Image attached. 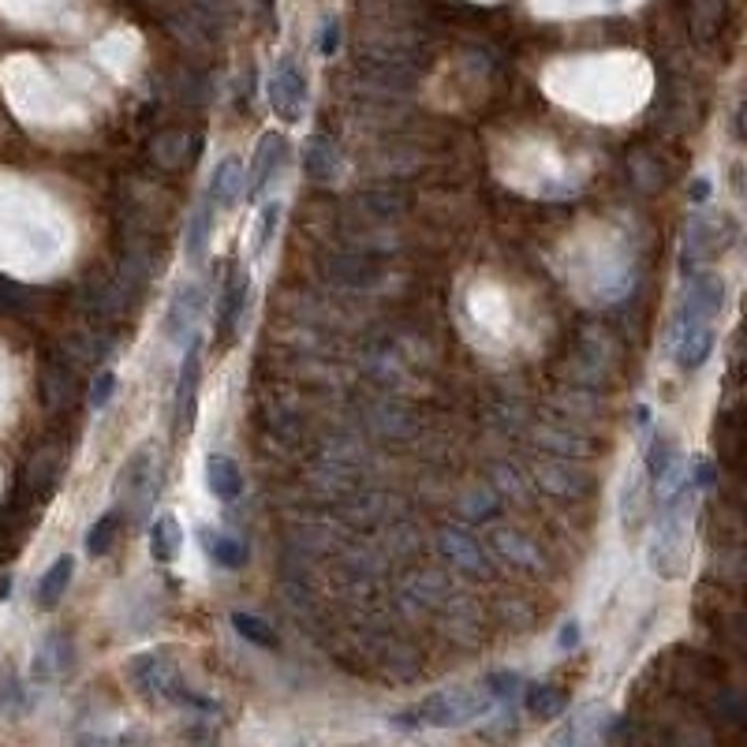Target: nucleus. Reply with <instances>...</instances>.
I'll return each mask as SVG.
<instances>
[{
  "label": "nucleus",
  "mask_w": 747,
  "mask_h": 747,
  "mask_svg": "<svg viewBox=\"0 0 747 747\" xmlns=\"http://www.w3.org/2000/svg\"><path fill=\"white\" fill-rule=\"evenodd\" d=\"M71 576H75V557H68V554L57 557L53 565L46 568L42 583H38V606H42V609H57L60 598L68 595Z\"/></svg>",
  "instance_id": "nucleus-29"
},
{
  "label": "nucleus",
  "mask_w": 747,
  "mask_h": 747,
  "mask_svg": "<svg viewBox=\"0 0 747 747\" xmlns=\"http://www.w3.org/2000/svg\"><path fill=\"white\" fill-rule=\"evenodd\" d=\"M180 549H183V527H180V519L172 516V513H161L150 524V557L158 561V565H172V561L180 557Z\"/></svg>",
  "instance_id": "nucleus-25"
},
{
  "label": "nucleus",
  "mask_w": 747,
  "mask_h": 747,
  "mask_svg": "<svg viewBox=\"0 0 747 747\" xmlns=\"http://www.w3.org/2000/svg\"><path fill=\"white\" fill-rule=\"evenodd\" d=\"M158 460H153V448L142 445L135 456L124 460V467H120V483H117V494L124 497L128 513H147V505L153 501V478H158Z\"/></svg>",
  "instance_id": "nucleus-12"
},
{
  "label": "nucleus",
  "mask_w": 747,
  "mask_h": 747,
  "mask_svg": "<svg viewBox=\"0 0 747 747\" xmlns=\"http://www.w3.org/2000/svg\"><path fill=\"white\" fill-rule=\"evenodd\" d=\"M27 483H30V494H38V497L53 494L57 483H60V453H53V448H42V453L30 460Z\"/></svg>",
  "instance_id": "nucleus-34"
},
{
  "label": "nucleus",
  "mask_w": 747,
  "mask_h": 747,
  "mask_svg": "<svg viewBox=\"0 0 747 747\" xmlns=\"http://www.w3.org/2000/svg\"><path fill=\"white\" fill-rule=\"evenodd\" d=\"M19 703H23V680H19L16 665H4L0 669V718L19 710Z\"/></svg>",
  "instance_id": "nucleus-41"
},
{
  "label": "nucleus",
  "mask_w": 747,
  "mask_h": 747,
  "mask_svg": "<svg viewBox=\"0 0 747 747\" xmlns=\"http://www.w3.org/2000/svg\"><path fill=\"white\" fill-rule=\"evenodd\" d=\"M306 71L295 57H281L273 64L270 79H265V98H270L273 117L284 120V124H300V117L306 112Z\"/></svg>",
  "instance_id": "nucleus-7"
},
{
  "label": "nucleus",
  "mask_w": 747,
  "mask_h": 747,
  "mask_svg": "<svg viewBox=\"0 0 747 747\" xmlns=\"http://www.w3.org/2000/svg\"><path fill=\"white\" fill-rule=\"evenodd\" d=\"M557 647H561V650H576V647H579V620H568L565 628H561Z\"/></svg>",
  "instance_id": "nucleus-47"
},
{
  "label": "nucleus",
  "mask_w": 747,
  "mask_h": 747,
  "mask_svg": "<svg viewBox=\"0 0 747 747\" xmlns=\"http://www.w3.org/2000/svg\"><path fill=\"white\" fill-rule=\"evenodd\" d=\"M714 344H718L714 322H692L673 330V355H677L680 371H703L706 360L714 355Z\"/></svg>",
  "instance_id": "nucleus-15"
},
{
  "label": "nucleus",
  "mask_w": 747,
  "mask_h": 747,
  "mask_svg": "<svg viewBox=\"0 0 747 747\" xmlns=\"http://www.w3.org/2000/svg\"><path fill=\"white\" fill-rule=\"evenodd\" d=\"M248 295H251V273L248 265H232L229 277L221 284V303H218V344L229 347L235 336H240L243 311H248Z\"/></svg>",
  "instance_id": "nucleus-9"
},
{
  "label": "nucleus",
  "mask_w": 747,
  "mask_h": 747,
  "mask_svg": "<svg viewBox=\"0 0 747 747\" xmlns=\"http://www.w3.org/2000/svg\"><path fill=\"white\" fill-rule=\"evenodd\" d=\"M531 442L538 445V453L546 456H568V460H587L595 448H590V437L579 434L576 426H568V418H557V423H542L531 430Z\"/></svg>",
  "instance_id": "nucleus-16"
},
{
  "label": "nucleus",
  "mask_w": 747,
  "mask_h": 747,
  "mask_svg": "<svg viewBox=\"0 0 747 747\" xmlns=\"http://www.w3.org/2000/svg\"><path fill=\"white\" fill-rule=\"evenodd\" d=\"M303 169L314 183H336L344 176V158L330 135H311L303 150Z\"/></svg>",
  "instance_id": "nucleus-22"
},
{
  "label": "nucleus",
  "mask_w": 747,
  "mask_h": 747,
  "mask_svg": "<svg viewBox=\"0 0 747 747\" xmlns=\"http://www.w3.org/2000/svg\"><path fill=\"white\" fill-rule=\"evenodd\" d=\"M647 475L643 471H636V475L624 483V489H620V524H624V531L628 535H636V531L647 524V505H650V497H647Z\"/></svg>",
  "instance_id": "nucleus-26"
},
{
  "label": "nucleus",
  "mask_w": 747,
  "mask_h": 747,
  "mask_svg": "<svg viewBox=\"0 0 747 747\" xmlns=\"http://www.w3.org/2000/svg\"><path fill=\"white\" fill-rule=\"evenodd\" d=\"M8 590H12V579H0V602L8 598Z\"/></svg>",
  "instance_id": "nucleus-48"
},
{
  "label": "nucleus",
  "mask_w": 747,
  "mask_h": 747,
  "mask_svg": "<svg viewBox=\"0 0 747 747\" xmlns=\"http://www.w3.org/2000/svg\"><path fill=\"white\" fill-rule=\"evenodd\" d=\"M341 519L352 531H371L374 524H382V519H385L382 497H377V494H352L344 501Z\"/></svg>",
  "instance_id": "nucleus-31"
},
{
  "label": "nucleus",
  "mask_w": 747,
  "mask_h": 747,
  "mask_svg": "<svg viewBox=\"0 0 747 747\" xmlns=\"http://www.w3.org/2000/svg\"><path fill=\"white\" fill-rule=\"evenodd\" d=\"M527 486H531V478H519L513 464H497L494 467V489H497V494H505V497H513L516 505H524V501H527Z\"/></svg>",
  "instance_id": "nucleus-42"
},
{
  "label": "nucleus",
  "mask_w": 747,
  "mask_h": 747,
  "mask_svg": "<svg viewBox=\"0 0 747 747\" xmlns=\"http://www.w3.org/2000/svg\"><path fill=\"white\" fill-rule=\"evenodd\" d=\"M355 206H363V213H371V218H377V221H388L407 206V199L401 191L382 188V191H363L360 199H355Z\"/></svg>",
  "instance_id": "nucleus-40"
},
{
  "label": "nucleus",
  "mask_w": 747,
  "mask_h": 747,
  "mask_svg": "<svg viewBox=\"0 0 747 747\" xmlns=\"http://www.w3.org/2000/svg\"><path fill=\"white\" fill-rule=\"evenodd\" d=\"M680 464V453H677V442H673L665 430H654L650 434V445H647V456H643V475H647L650 486H658L665 475H669L673 467Z\"/></svg>",
  "instance_id": "nucleus-27"
},
{
  "label": "nucleus",
  "mask_w": 747,
  "mask_h": 747,
  "mask_svg": "<svg viewBox=\"0 0 747 747\" xmlns=\"http://www.w3.org/2000/svg\"><path fill=\"white\" fill-rule=\"evenodd\" d=\"M213 213H218V206H210L206 199H202V206L194 210L191 218V229H188V259L199 265L202 259L210 254V240H213Z\"/></svg>",
  "instance_id": "nucleus-33"
},
{
  "label": "nucleus",
  "mask_w": 747,
  "mask_h": 747,
  "mask_svg": "<svg viewBox=\"0 0 747 747\" xmlns=\"http://www.w3.org/2000/svg\"><path fill=\"white\" fill-rule=\"evenodd\" d=\"M322 273L330 277L336 289H347V292H366L374 289L377 281H382V270H377V262L371 254H360V251H333V254H322Z\"/></svg>",
  "instance_id": "nucleus-10"
},
{
  "label": "nucleus",
  "mask_w": 747,
  "mask_h": 747,
  "mask_svg": "<svg viewBox=\"0 0 747 747\" xmlns=\"http://www.w3.org/2000/svg\"><path fill=\"white\" fill-rule=\"evenodd\" d=\"M281 218H284V202L281 199H270V202H262V206H259V218H254V229H251V254H254V259H262V254L273 248L277 229H281Z\"/></svg>",
  "instance_id": "nucleus-30"
},
{
  "label": "nucleus",
  "mask_w": 747,
  "mask_h": 747,
  "mask_svg": "<svg viewBox=\"0 0 747 747\" xmlns=\"http://www.w3.org/2000/svg\"><path fill=\"white\" fill-rule=\"evenodd\" d=\"M120 527H124V508L117 505V508H109V513L87 531V554L90 557H105L109 549H112V542L120 538Z\"/></svg>",
  "instance_id": "nucleus-36"
},
{
  "label": "nucleus",
  "mask_w": 747,
  "mask_h": 747,
  "mask_svg": "<svg viewBox=\"0 0 747 747\" xmlns=\"http://www.w3.org/2000/svg\"><path fill=\"white\" fill-rule=\"evenodd\" d=\"M117 385H120V377L112 374V371H101L94 382H90V407H94V412H101V407H105L112 396H117Z\"/></svg>",
  "instance_id": "nucleus-45"
},
{
  "label": "nucleus",
  "mask_w": 747,
  "mask_h": 747,
  "mask_svg": "<svg viewBox=\"0 0 747 747\" xmlns=\"http://www.w3.org/2000/svg\"><path fill=\"white\" fill-rule=\"evenodd\" d=\"M202 314V289L199 284H180L165 311V333L172 341H191V330Z\"/></svg>",
  "instance_id": "nucleus-21"
},
{
  "label": "nucleus",
  "mask_w": 747,
  "mask_h": 747,
  "mask_svg": "<svg viewBox=\"0 0 747 747\" xmlns=\"http://www.w3.org/2000/svg\"><path fill=\"white\" fill-rule=\"evenodd\" d=\"M501 513V497H497V489H489V486H483V489H471V494L460 501V519L464 524H489Z\"/></svg>",
  "instance_id": "nucleus-37"
},
{
  "label": "nucleus",
  "mask_w": 747,
  "mask_h": 747,
  "mask_svg": "<svg viewBox=\"0 0 747 747\" xmlns=\"http://www.w3.org/2000/svg\"><path fill=\"white\" fill-rule=\"evenodd\" d=\"M684 295L677 303V314H673V330L677 325H692V322H718L721 311H725V277L718 270H695V273H684Z\"/></svg>",
  "instance_id": "nucleus-5"
},
{
  "label": "nucleus",
  "mask_w": 747,
  "mask_h": 747,
  "mask_svg": "<svg viewBox=\"0 0 747 747\" xmlns=\"http://www.w3.org/2000/svg\"><path fill=\"white\" fill-rule=\"evenodd\" d=\"M483 692L494 699V706H516L524 692V677L516 669H494L483 677Z\"/></svg>",
  "instance_id": "nucleus-38"
},
{
  "label": "nucleus",
  "mask_w": 747,
  "mask_h": 747,
  "mask_svg": "<svg viewBox=\"0 0 747 747\" xmlns=\"http://www.w3.org/2000/svg\"><path fill=\"white\" fill-rule=\"evenodd\" d=\"M695 501H699V489L692 483V471L684 483H677L669 494L658 497L662 508H658V519H654V535H650V549H647L654 576H662V579L688 576Z\"/></svg>",
  "instance_id": "nucleus-1"
},
{
  "label": "nucleus",
  "mask_w": 747,
  "mask_h": 747,
  "mask_svg": "<svg viewBox=\"0 0 747 747\" xmlns=\"http://www.w3.org/2000/svg\"><path fill=\"white\" fill-rule=\"evenodd\" d=\"M243 471L229 453H210L206 456V489L221 505H235L243 497Z\"/></svg>",
  "instance_id": "nucleus-24"
},
{
  "label": "nucleus",
  "mask_w": 747,
  "mask_h": 747,
  "mask_svg": "<svg viewBox=\"0 0 747 747\" xmlns=\"http://www.w3.org/2000/svg\"><path fill=\"white\" fill-rule=\"evenodd\" d=\"M725 27V0H692V30L703 46H710Z\"/></svg>",
  "instance_id": "nucleus-32"
},
{
  "label": "nucleus",
  "mask_w": 747,
  "mask_h": 747,
  "mask_svg": "<svg viewBox=\"0 0 747 747\" xmlns=\"http://www.w3.org/2000/svg\"><path fill=\"white\" fill-rule=\"evenodd\" d=\"M27 306H30V289L0 277V311H4V314H23Z\"/></svg>",
  "instance_id": "nucleus-44"
},
{
  "label": "nucleus",
  "mask_w": 747,
  "mask_h": 747,
  "mask_svg": "<svg viewBox=\"0 0 747 747\" xmlns=\"http://www.w3.org/2000/svg\"><path fill=\"white\" fill-rule=\"evenodd\" d=\"M71 658H75V647H71V639L60 636V632H53V636H46L42 643H38L34 662H30V677H34L38 684L60 680L71 669Z\"/></svg>",
  "instance_id": "nucleus-20"
},
{
  "label": "nucleus",
  "mask_w": 747,
  "mask_h": 747,
  "mask_svg": "<svg viewBox=\"0 0 747 747\" xmlns=\"http://www.w3.org/2000/svg\"><path fill=\"white\" fill-rule=\"evenodd\" d=\"M229 620H232V628H235V636H240V639H248V643H254V647H262V650L277 647V632H273L262 617H254V613H232Z\"/></svg>",
  "instance_id": "nucleus-39"
},
{
  "label": "nucleus",
  "mask_w": 747,
  "mask_h": 747,
  "mask_svg": "<svg viewBox=\"0 0 747 747\" xmlns=\"http://www.w3.org/2000/svg\"><path fill=\"white\" fill-rule=\"evenodd\" d=\"M519 699H524V710L531 714V718L538 721H554L565 714V692L557 688V684H524V692H519Z\"/></svg>",
  "instance_id": "nucleus-28"
},
{
  "label": "nucleus",
  "mask_w": 747,
  "mask_h": 747,
  "mask_svg": "<svg viewBox=\"0 0 747 747\" xmlns=\"http://www.w3.org/2000/svg\"><path fill=\"white\" fill-rule=\"evenodd\" d=\"M183 147H188V135H180V131H169V135H161L158 142H153V158H158L165 169H176L180 158H183Z\"/></svg>",
  "instance_id": "nucleus-43"
},
{
  "label": "nucleus",
  "mask_w": 747,
  "mask_h": 747,
  "mask_svg": "<svg viewBox=\"0 0 747 747\" xmlns=\"http://www.w3.org/2000/svg\"><path fill=\"white\" fill-rule=\"evenodd\" d=\"M199 385H202V360H199V341L188 344L176 377V434H191L194 418H199Z\"/></svg>",
  "instance_id": "nucleus-14"
},
{
  "label": "nucleus",
  "mask_w": 747,
  "mask_h": 747,
  "mask_svg": "<svg viewBox=\"0 0 747 747\" xmlns=\"http://www.w3.org/2000/svg\"><path fill=\"white\" fill-rule=\"evenodd\" d=\"M494 714V699L483 692V684L475 688H445V692H430L418 703L396 710L388 725L401 733L415 729H464V725L489 718Z\"/></svg>",
  "instance_id": "nucleus-2"
},
{
  "label": "nucleus",
  "mask_w": 747,
  "mask_h": 747,
  "mask_svg": "<svg viewBox=\"0 0 747 747\" xmlns=\"http://www.w3.org/2000/svg\"><path fill=\"white\" fill-rule=\"evenodd\" d=\"M120 306H124V292H120V281L117 277H105V273H94L83 292H79V311L87 314L90 325H101L109 322L112 314H120Z\"/></svg>",
  "instance_id": "nucleus-18"
},
{
  "label": "nucleus",
  "mask_w": 747,
  "mask_h": 747,
  "mask_svg": "<svg viewBox=\"0 0 747 747\" xmlns=\"http://www.w3.org/2000/svg\"><path fill=\"white\" fill-rule=\"evenodd\" d=\"M740 235V221L729 210H695L680 232V273H695L718 262Z\"/></svg>",
  "instance_id": "nucleus-3"
},
{
  "label": "nucleus",
  "mask_w": 747,
  "mask_h": 747,
  "mask_svg": "<svg viewBox=\"0 0 747 747\" xmlns=\"http://www.w3.org/2000/svg\"><path fill=\"white\" fill-rule=\"evenodd\" d=\"M289 158H292V142L284 139L281 131H265L259 139V147H254V161L248 169V188H243V194H248V199H259V194L281 176V169L289 165Z\"/></svg>",
  "instance_id": "nucleus-11"
},
{
  "label": "nucleus",
  "mask_w": 747,
  "mask_h": 747,
  "mask_svg": "<svg viewBox=\"0 0 747 747\" xmlns=\"http://www.w3.org/2000/svg\"><path fill=\"white\" fill-rule=\"evenodd\" d=\"M128 684L135 688L139 699H147L153 706L161 703L176 706L180 692L188 688V680H183V673L176 669V662L169 658V650L135 654V658L128 662Z\"/></svg>",
  "instance_id": "nucleus-4"
},
{
  "label": "nucleus",
  "mask_w": 747,
  "mask_h": 747,
  "mask_svg": "<svg viewBox=\"0 0 747 747\" xmlns=\"http://www.w3.org/2000/svg\"><path fill=\"white\" fill-rule=\"evenodd\" d=\"M79 396V366L68 363L64 355H53L46 366H42V401L49 412H68L71 404H75Z\"/></svg>",
  "instance_id": "nucleus-17"
},
{
  "label": "nucleus",
  "mask_w": 747,
  "mask_h": 747,
  "mask_svg": "<svg viewBox=\"0 0 747 747\" xmlns=\"http://www.w3.org/2000/svg\"><path fill=\"white\" fill-rule=\"evenodd\" d=\"M243 188H248V169L240 165V158H221L210 172V188H206V202L218 210H232L240 202Z\"/></svg>",
  "instance_id": "nucleus-19"
},
{
  "label": "nucleus",
  "mask_w": 747,
  "mask_h": 747,
  "mask_svg": "<svg viewBox=\"0 0 747 747\" xmlns=\"http://www.w3.org/2000/svg\"><path fill=\"white\" fill-rule=\"evenodd\" d=\"M319 53L330 60V57H336L341 53V19L336 16H330L322 23V34H319Z\"/></svg>",
  "instance_id": "nucleus-46"
},
{
  "label": "nucleus",
  "mask_w": 747,
  "mask_h": 747,
  "mask_svg": "<svg viewBox=\"0 0 747 747\" xmlns=\"http://www.w3.org/2000/svg\"><path fill=\"white\" fill-rule=\"evenodd\" d=\"M531 486L546 489V494H554V497L576 501L590 489V475L583 471L579 460L542 453V456H535V464H531Z\"/></svg>",
  "instance_id": "nucleus-8"
},
{
  "label": "nucleus",
  "mask_w": 747,
  "mask_h": 747,
  "mask_svg": "<svg viewBox=\"0 0 747 747\" xmlns=\"http://www.w3.org/2000/svg\"><path fill=\"white\" fill-rule=\"evenodd\" d=\"M609 710L598 703L590 706H579L572 718H565L561 725V733L549 736V744H587V740H598V736H606V725H609Z\"/></svg>",
  "instance_id": "nucleus-23"
},
{
  "label": "nucleus",
  "mask_w": 747,
  "mask_h": 747,
  "mask_svg": "<svg viewBox=\"0 0 747 747\" xmlns=\"http://www.w3.org/2000/svg\"><path fill=\"white\" fill-rule=\"evenodd\" d=\"M437 549L445 554L448 565L460 568L471 579H494L497 576V561L489 557L486 538H478V531L471 524H464V519L442 527V535H437Z\"/></svg>",
  "instance_id": "nucleus-6"
},
{
  "label": "nucleus",
  "mask_w": 747,
  "mask_h": 747,
  "mask_svg": "<svg viewBox=\"0 0 747 747\" xmlns=\"http://www.w3.org/2000/svg\"><path fill=\"white\" fill-rule=\"evenodd\" d=\"M202 549L218 561L221 568H240L243 561H248V549H243V542L235 535H221V531H202Z\"/></svg>",
  "instance_id": "nucleus-35"
},
{
  "label": "nucleus",
  "mask_w": 747,
  "mask_h": 747,
  "mask_svg": "<svg viewBox=\"0 0 747 747\" xmlns=\"http://www.w3.org/2000/svg\"><path fill=\"white\" fill-rule=\"evenodd\" d=\"M486 549L489 557L501 561V565L508 568H519V572H546V557H542L538 542L519 535L513 527H494L486 535Z\"/></svg>",
  "instance_id": "nucleus-13"
}]
</instances>
